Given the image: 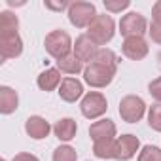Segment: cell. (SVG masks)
Wrapping results in <instances>:
<instances>
[{
    "mask_svg": "<svg viewBox=\"0 0 161 161\" xmlns=\"http://www.w3.org/2000/svg\"><path fill=\"white\" fill-rule=\"evenodd\" d=\"M116 32V23L110 15L106 14H97V17L93 19V23L87 27V36L97 44V46H104L114 38Z\"/></svg>",
    "mask_w": 161,
    "mask_h": 161,
    "instance_id": "1",
    "label": "cell"
},
{
    "mask_svg": "<svg viewBox=\"0 0 161 161\" xmlns=\"http://www.w3.org/2000/svg\"><path fill=\"white\" fill-rule=\"evenodd\" d=\"M44 46H46V51H47L51 57H55L57 61L63 59V57H66V55H70V49L74 47L70 36H68L64 31H51V32L46 36Z\"/></svg>",
    "mask_w": 161,
    "mask_h": 161,
    "instance_id": "2",
    "label": "cell"
},
{
    "mask_svg": "<svg viewBox=\"0 0 161 161\" xmlns=\"http://www.w3.org/2000/svg\"><path fill=\"white\" fill-rule=\"evenodd\" d=\"M95 17H97V10L95 4L91 2H72L68 8V21L78 29L89 27Z\"/></svg>",
    "mask_w": 161,
    "mask_h": 161,
    "instance_id": "3",
    "label": "cell"
},
{
    "mask_svg": "<svg viewBox=\"0 0 161 161\" xmlns=\"http://www.w3.org/2000/svg\"><path fill=\"white\" fill-rule=\"evenodd\" d=\"M144 112H146V104L136 95H127V97H123L119 101V116L127 123L140 121L144 118Z\"/></svg>",
    "mask_w": 161,
    "mask_h": 161,
    "instance_id": "4",
    "label": "cell"
},
{
    "mask_svg": "<svg viewBox=\"0 0 161 161\" xmlns=\"http://www.w3.org/2000/svg\"><path fill=\"white\" fill-rule=\"evenodd\" d=\"M108 108V103H106V97L103 93H97V91H91L87 93L84 99H82V104H80V110L82 114L87 118V119H97L101 118Z\"/></svg>",
    "mask_w": 161,
    "mask_h": 161,
    "instance_id": "5",
    "label": "cell"
},
{
    "mask_svg": "<svg viewBox=\"0 0 161 161\" xmlns=\"http://www.w3.org/2000/svg\"><path fill=\"white\" fill-rule=\"evenodd\" d=\"M148 29V23L144 19L142 14L138 12H129L127 15L121 17L119 21V32L125 38H133V36H142Z\"/></svg>",
    "mask_w": 161,
    "mask_h": 161,
    "instance_id": "6",
    "label": "cell"
},
{
    "mask_svg": "<svg viewBox=\"0 0 161 161\" xmlns=\"http://www.w3.org/2000/svg\"><path fill=\"white\" fill-rule=\"evenodd\" d=\"M116 74L108 72L106 68L95 64V63H89L86 68H84V80L91 86V87H106L112 80H114Z\"/></svg>",
    "mask_w": 161,
    "mask_h": 161,
    "instance_id": "7",
    "label": "cell"
},
{
    "mask_svg": "<svg viewBox=\"0 0 161 161\" xmlns=\"http://www.w3.org/2000/svg\"><path fill=\"white\" fill-rule=\"evenodd\" d=\"M138 138L135 135H123L119 138H116V152H114V159L118 161H129L136 152H138Z\"/></svg>",
    "mask_w": 161,
    "mask_h": 161,
    "instance_id": "8",
    "label": "cell"
},
{
    "mask_svg": "<svg viewBox=\"0 0 161 161\" xmlns=\"http://www.w3.org/2000/svg\"><path fill=\"white\" fill-rule=\"evenodd\" d=\"M121 51L127 59L131 61H140L148 55L150 47L146 44V40L142 36H133V38H125L123 40V46H121Z\"/></svg>",
    "mask_w": 161,
    "mask_h": 161,
    "instance_id": "9",
    "label": "cell"
},
{
    "mask_svg": "<svg viewBox=\"0 0 161 161\" xmlns=\"http://www.w3.org/2000/svg\"><path fill=\"white\" fill-rule=\"evenodd\" d=\"M99 51V46L87 36V34H80L76 38V44H74V55L82 61V63H93L95 55Z\"/></svg>",
    "mask_w": 161,
    "mask_h": 161,
    "instance_id": "10",
    "label": "cell"
},
{
    "mask_svg": "<svg viewBox=\"0 0 161 161\" xmlns=\"http://www.w3.org/2000/svg\"><path fill=\"white\" fill-rule=\"evenodd\" d=\"M0 51H2V61L15 59L23 53V40L17 34H2L0 36Z\"/></svg>",
    "mask_w": 161,
    "mask_h": 161,
    "instance_id": "11",
    "label": "cell"
},
{
    "mask_svg": "<svg viewBox=\"0 0 161 161\" xmlns=\"http://www.w3.org/2000/svg\"><path fill=\"white\" fill-rule=\"evenodd\" d=\"M84 93V86L76 78H64L59 86V97L66 103H76Z\"/></svg>",
    "mask_w": 161,
    "mask_h": 161,
    "instance_id": "12",
    "label": "cell"
},
{
    "mask_svg": "<svg viewBox=\"0 0 161 161\" xmlns=\"http://www.w3.org/2000/svg\"><path fill=\"white\" fill-rule=\"evenodd\" d=\"M89 136L93 138V142H101V140H110L116 138V125L112 119H99L89 127Z\"/></svg>",
    "mask_w": 161,
    "mask_h": 161,
    "instance_id": "13",
    "label": "cell"
},
{
    "mask_svg": "<svg viewBox=\"0 0 161 161\" xmlns=\"http://www.w3.org/2000/svg\"><path fill=\"white\" fill-rule=\"evenodd\" d=\"M25 131H27V135H29L31 138L42 140V138H46V136L49 135L51 127H49V123H47L44 118H40V116H31V118L25 121Z\"/></svg>",
    "mask_w": 161,
    "mask_h": 161,
    "instance_id": "14",
    "label": "cell"
},
{
    "mask_svg": "<svg viewBox=\"0 0 161 161\" xmlns=\"http://www.w3.org/2000/svg\"><path fill=\"white\" fill-rule=\"evenodd\" d=\"M17 106H19V97H17V93H15L12 87L2 86V87H0V112L8 116V114L15 112Z\"/></svg>",
    "mask_w": 161,
    "mask_h": 161,
    "instance_id": "15",
    "label": "cell"
},
{
    "mask_svg": "<svg viewBox=\"0 0 161 161\" xmlns=\"http://www.w3.org/2000/svg\"><path fill=\"white\" fill-rule=\"evenodd\" d=\"M76 131H78V125H76V121H74L72 118H63V119H59V121L53 125L55 136H57L59 140H64V142L72 140V138L76 136Z\"/></svg>",
    "mask_w": 161,
    "mask_h": 161,
    "instance_id": "16",
    "label": "cell"
},
{
    "mask_svg": "<svg viewBox=\"0 0 161 161\" xmlns=\"http://www.w3.org/2000/svg\"><path fill=\"white\" fill-rule=\"evenodd\" d=\"M61 72H59V68H47V70H44L40 76H38V80H36V84H38V87L42 89V91H53L57 86H61Z\"/></svg>",
    "mask_w": 161,
    "mask_h": 161,
    "instance_id": "17",
    "label": "cell"
},
{
    "mask_svg": "<svg viewBox=\"0 0 161 161\" xmlns=\"http://www.w3.org/2000/svg\"><path fill=\"white\" fill-rule=\"evenodd\" d=\"M93 63L99 64V66H103V68H106L112 74H116V70H118V57H116V53L112 49H106V47H101L97 51Z\"/></svg>",
    "mask_w": 161,
    "mask_h": 161,
    "instance_id": "18",
    "label": "cell"
},
{
    "mask_svg": "<svg viewBox=\"0 0 161 161\" xmlns=\"http://www.w3.org/2000/svg\"><path fill=\"white\" fill-rule=\"evenodd\" d=\"M57 68H59V72H64V74H78V72L84 70V63L74 53H70V55L57 61Z\"/></svg>",
    "mask_w": 161,
    "mask_h": 161,
    "instance_id": "19",
    "label": "cell"
},
{
    "mask_svg": "<svg viewBox=\"0 0 161 161\" xmlns=\"http://www.w3.org/2000/svg\"><path fill=\"white\" fill-rule=\"evenodd\" d=\"M114 152H116V138L101 140L93 144V153L99 159H114Z\"/></svg>",
    "mask_w": 161,
    "mask_h": 161,
    "instance_id": "20",
    "label": "cell"
},
{
    "mask_svg": "<svg viewBox=\"0 0 161 161\" xmlns=\"http://www.w3.org/2000/svg\"><path fill=\"white\" fill-rule=\"evenodd\" d=\"M0 36L2 34H17V29H19V21H17V15H14L12 12H4L0 14Z\"/></svg>",
    "mask_w": 161,
    "mask_h": 161,
    "instance_id": "21",
    "label": "cell"
},
{
    "mask_svg": "<svg viewBox=\"0 0 161 161\" xmlns=\"http://www.w3.org/2000/svg\"><path fill=\"white\" fill-rule=\"evenodd\" d=\"M148 125L153 131L161 133V104L159 103L150 106V110H148Z\"/></svg>",
    "mask_w": 161,
    "mask_h": 161,
    "instance_id": "22",
    "label": "cell"
},
{
    "mask_svg": "<svg viewBox=\"0 0 161 161\" xmlns=\"http://www.w3.org/2000/svg\"><path fill=\"white\" fill-rule=\"evenodd\" d=\"M53 161H78L76 150L72 146H59L53 152Z\"/></svg>",
    "mask_w": 161,
    "mask_h": 161,
    "instance_id": "23",
    "label": "cell"
},
{
    "mask_svg": "<svg viewBox=\"0 0 161 161\" xmlns=\"http://www.w3.org/2000/svg\"><path fill=\"white\" fill-rule=\"evenodd\" d=\"M138 161H161V150L157 146H144L138 153Z\"/></svg>",
    "mask_w": 161,
    "mask_h": 161,
    "instance_id": "24",
    "label": "cell"
},
{
    "mask_svg": "<svg viewBox=\"0 0 161 161\" xmlns=\"http://www.w3.org/2000/svg\"><path fill=\"white\" fill-rule=\"evenodd\" d=\"M129 6H131L129 0H118V2H112V0H104V8H106L108 12H114V14L123 12V10H127Z\"/></svg>",
    "mask_w": 161,
    "mask_h": 161,
    "instance_id": "25",
    "label": "cell"
},
{
    "mask_svg": "<svg viewBox=\"0 0 161 161\" xmlns=\"http://www.w3.org/2000/svg\"><path fill=\"white\" fill-rule=\"evenodd\" d=\"M148 93H150L157 103H161V76L155 78L153 82H150V86H148Z\"/></svg>",
    "mask_w": 161,
    "mask_h": 161,
    "instance_id": "26",
    "label": "cell"
},
{
    "mask_svg": "<svg viewBox=\"0 0 161 161\" xmlns=\"http://www.w3.org/2000/svg\"><path fill=\"white\" fill-rule=\"evenodd\" d=\"M148 32H150V36L155 44H161V21H152Z\"/></svg>",
    "mask_w": 161,
    "mask_h": 161,
    "instance_id": "27",
    "label": "cell"
},
{
    "mask_svg": "<svg viewBox=\"0 0 161 161\" xmlns=\"http://www.w3.org/2000/svg\"><path fill=\"white\" fill-rule=\"evenodd\" d=\"M12 161H40L36 155H32V153H27V152H23V153H17Z\"/></svg>",
    "mask_w": 161,
    "mask_h": 161,
    "instance_id": "28",
    "label": "cell"
},
{
    "mask_svg": "<svg viewBox=\"0 0 161 161\" xmlns=\"http://www.w3.org/2000/svg\"><path fill=\"white\" fill-rule=\"evenodd\" d=\"M152 17H153V21H161V0H157V2L153 4V8H152Z\"/></svg>",
    "mask_w": 161,
    "mask_h": 161,
    "instance_id": "29",
    "label": "cell"
},
{
    "mask_svg": "<svg viewBox=\"0 0 161 161\" xmlns=\"http://www.w3.org/2000/svg\"><path fill=\"white\" fill-rule=\"evenodd\" d=\"M46 8H49V10H55V12H61V10H64V8H70V4H68V2H61V4L46 2Z\"/></svg>",
    "mask_w": 161,
    "mask_h": 161,
    "instance_id": "30",
    "label": "cell"
},
{
    "mask_svg": "<svg viewBox=\"0 0 161 161\" xmlns=\"http://www.w3.org/2000/svg\"><path fill=\"white\" fill-rule=\"evenodd\" d=\"M157 59H159V64H161V51H159V55H157Z\"/></svg>",
    "mask_w": 161,
    "mask_h": 161,
    "instance_id": "31",
    "label": "cell"
},
{
    "mask_svg": "<svg viewBox=\"0 0 161 161\" xmlns=\"http://www.w3.org/2000/svg\"><path fill=\"white\" fill-rule=\"evenodd\" d=\"M2 161H6V159H2Z\"/></svg>",
    "mask_w": 161,
    "mask_h": 161,
    "instance_id": "32",
    "label": "cell"
}]
</instances>
